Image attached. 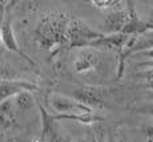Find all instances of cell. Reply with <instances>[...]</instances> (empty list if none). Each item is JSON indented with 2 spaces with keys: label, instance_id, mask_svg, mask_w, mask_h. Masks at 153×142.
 Segmentation results:
<instances>
[{
  "label": "cell",
  "instance_id": "1",
  "mask_svg": "<svg viewBox=\"0 0 153 142\" xmlns=\"http://www.w3.org/2000/svg\"><path fill=\"white\" fill-rule=\"evenodd\" d=\"M71 17L65 12H48L40 17L35 29L37 45L49 53L57 52L67 44V29Z\"/></svg>",
  "mask_w": 153,
  "mask_h": 142
},
{
  "label": "cell",
  "instance_id": "2",
  "mask_svg": "<svg viewBox=\"0 0 153 142\" xmlns=\"http://www.w3.org/2000/svg\"><path fill=\"white\" fill-rule=\"evenodd\" d=\"M104 33L93 29L80 19H71L67 29V44L71 48H89L96 40L101 39Z\"/></svg>",
  "mask_w": 153,
  "mask_h": 142
},
{
  "label": "cell",
  "instance_id": "3",
  "mask_svg": "<svg viewBox=\"0 0 153 142\" xmlns=\"http://www.w3.org/2000/svg\"><path fill=\"white\" fill-rule=\"evenodd\" d=\"M49 108L56 113L57 117H65V116H81V114L93 113V109L85 106L84 104L75 98V97L67 96L63 93L52 92L47 97Z\"/></svg>",
  "mask_w": 153,
  "mask_h": 142
},
{
  "label": "cell",
  "instance_id": "4",
  "mask_svg": "<svg viewBox=\"0 0 153 142\" xmlns=\"http://www.w3.org/2000/svg\"><path fill=\"white\" fill-rule=\"evenodd\" d=\"M100 61V52L95 48L77 49L72 61V69L77 75H87L97 67Z\"/></svg>",
  "mask_w": 153,
  "mask_h": 142
},
{
  "label": "cell",
  "instance_id": "5",
  "mask_svg": "<svg viewBox=\"0 0 153 142\" xmlns=\"http://www.w3.org/2000/svg\"><path fill=\"white\" fill-rule=\"evenodd\" d=\"M128 7L126 4L121 8L109 11L102 20V33L104 35H116L123 33L126 23H128Z\"/></svg>",
  "mask_w": 153,
  "mask_h": 142
},
{
  "label": "cell",
  "instance_id": "6",
  "mask_svg": "<svg viewBox=\"0 0 153 142\" xmlns=\"http://www.w3.org/2000/svg\"><path fill=\"white\" fill-rule=\"evenodd\" d=\"M37 89V85L25 80H8L0 78V105L3 102L12 100L22 92H33Z\"/></svg>",
  "mask_w": 153,
  "mask_h": 142
},
{
  "label": "cell",
  "instance_id": "7",
  "mask_svg": "<svg viewBox=\"0 0 153 142\" xmlns=\"http://www.w3.org/2000/svg\"><path fill=\"white\" fill-rule=\"evenodd\" d=\"M73 97L88 108H99L104 105V89L96 87H84L73 92Z\"/></svg>",
  "mask_w": 153,
  "mask_h": 142
},
{
  "label": "cell",
  "instance_id": "8",
  "mask_svg": "<svg viewBox=\"0 0 153 142\" xmlns=\"http://www.w3.org/2000/svg\"><path fill=\"white\" fill-rule=\"evenodd\" d=\"M0 40L4 44V47L8 49V51L17 53L19 56H22L23 58H25L27 61H29L31 64H33V61L28 57L25 53H23V51L20 49V45L16 41V36H15V32L12 28V24H11V20L5 17L4 21H3L1 27H0Z\"/></svg>",
  "mask_w": 153,
  "mask_h": 142
},
{
  "label": "cell",
  "instance_id": "9",
  "mask_svg": "<svg viewBox=\"0 0 153 142\" xmlns=\"http://www.w3.org/2000/svg\"><path fill=\"white\" fill-rule=\"evenodd\" d=\"M126 7H128V23H126L123 33L126 35V36H132V37H137L140 35L148 32V27H146L145 20L140 19L139 15H137V11L134 8L133 3L132 1H126Z\"/></svg>",
  "mask_w": 153,
  "mask_h": 142
},
{
  "label": "cell",
  "instance_id": "10",
  "mask_svg": "<svg viewBox=\"0 0 153 142\" xmlns=\"http://www.w3.org/2000/svg\"><path fill=\"white\" fill-rule=\"evenodd\" d=\"M151 49H153V31H148L140 36L133 37L131 47L121 55V61L131 55H137L140 52L151 51Z\"/></svg>",
  "mask_w": 153,
  "mask_h": 142
},
{
  "label": "cell",
  "instance_id": "11",
  "mask_svg": "<svg viewBox=\"0 0 153 142\" xmlns=\"http://www.w3.org/2000/svg\"><path fill=\"white\" fill-rule=\"evenodd\" d=\"M16 108H15L13 98L3 102L0 105V129H11L16 124Z\"/></svg>",
  "mask_w": 153,
  "mask_h": 142
},
{
  "label": "cell",
  "instance_id": "12",
  "mask_svg": "<svg viewBox=\"0 0 153 142\" xmlns=\"http://www.w3.org/2000/svg\"><path fill=\"white\" fill-rule=\"evenodd\" d=\"M13 104L17 112L19 110L27 112V110H31L36 105V101H35V97L32 94V92L27 90V92H22L16 97H13Z\"/></svg>",
  "mask_w": 153,
  "mask_h": 142
},
{
  "label": "cell",
  "instance_id": "13",
  "mask_svg": "<svg viewBox=\"0 0 153 142\" xmlns=\"http://www.w3.org/2000/svg\"><path fill=\"white\" fill-rule=\"evenodd\" d=\"M89 4H92V7L97 8V10H116V8L124 7L123 4L125 3L123 1H114V0H92L89 1Z\"/></svg>",
  "mask_w": 153,
  "mask_h": 142
},
{
  "label": "cell",
  "instance_id": "14",
  "mask_svg": "<svg viewBox=\"0 0 153 142\" xmlns=\"http://www.w3.org/2000/svg\"><path fill=\"white\" fill-rule=\"evenodd\" d=\"M143 133L145 134V137L148 138V141H152L153 140V125L144 126V128H143Z\"/></svg>",
  "mask_w": 153,
  "mask_h": 142
},
{
  "label": "cell",
  "instance_id": "15",
  "mask_svg": "<svg viewBox=\"0 0 153 142\" xmlns=\"http://www.w3.org/2000/svg\"><path fill=\"white\" fill-rule=\"evenodd\" d=\"M145 23H146V27H148V31H153V7L149 10L148 19L145 20Z\"/></svg>",
  "mask_w": 153,
  "mask_h": 142
},
{
  "label": "cell",
  "instance_id": "16",
  "mask_svg": "<svg viewBox=\"0 0 153 142\" xmlns=\"http://www.w3.org/2000/svg\"><path fill=\"white\" fill-rule=\"evenodd\" d=\"M73 142H97V141H96L95 134H92V135H84V137H80V138H77V140H75Z\"/></svg>",
  "mask_w": 153,
  "mask_h": 142
},
{
  "label": "cell",
  "instance_id": "17",
  "mask_svg": "<svg viewBox=\"0 0 153 142\" xmlns=\"http://www.w3.org/2000/svg\"><path fill=\"white\" fill-rule=\"evenodd\" d=\"M145 80H146V84H148V87L153 90V69H149L148 72H146Z\"/></svg>",
  "mask_w": 153,
  "mask_h": 142
},
{
  "label": "cell",
  "instance_id": "18",
  "mask_svg": "<svg viewBox=\"0 0 153 142\" xmlns=\"http://www.w3.org/2000/svg\"><path fill=\"white\" fill-rule=\"evenodd\" d=\"M95 137H96V141L97 142H114L113 140L108 138L105 134H95Z\"/></svg>",
  "mask_w": 153,
  "mask_h": 142
},
{
  "label": "cell",
  "instance_id": "19",
  "mask_svg": "<svg viewBox=\"0 0 153 142\" xmlns=\"http://www.w3.org/2000/svg\"><path fill=\"white\" fill-rule=\"evenodd\" d=\"M137 56H143V57L152 58L153 60V49H151V51H145V52H140V53H137Z\"/></svg>",
  "mask_w": 153,
  "mask_h": 142
},
{
  "label": "cell",
  "instance_id": "20",
  "mask_svg": "<svg viewBox=\"0 0 153 142\" xmlns=\"http://www.w3.org/2000/svg\"><path fill=\"white\" fill-rule=\"evenodd\" d=\"M4 142H27V141H24L20 137H11V138H8V140H5Z\"/></svg>",
  "mask_w": 153,
  "mask_h": 142
}]
</instances>
